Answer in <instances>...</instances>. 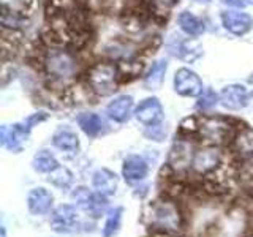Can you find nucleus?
Segmentation results:
<instances>
[{"label":"nucleus","mask_w":253,"mask_h":237,"mask_svg":"<svg viewBox=\"0 0 253 237\" xmlns=\"http://www.w3.org/2000/svg\"><path fill=\"white\" fill-rule=\"evenodd\" d=\"M42 67L44 75L51 81V85L65 89L67 85L76 81V75L79 70V63L76 55L63 49L62 46H52L46 49L42 57Z\"/></svg>","instance_id":"1"},{"label":"nucleus","mask_w":253,"mask_h":237,"mask_svg":"<svg viewBox=\"0 0 253 237\" xmlns=\"http://www.w3.org/2000/svg\"><path fill=\"white\" fill-rule=\"evenodd\" d=\"M149 225L155 231L166 234H179L184 231L185 220L179 205L172 199H158L149 205Z\"/></svg>","instance_id":"2"},{"label":"nucleus","mask_w":253,"mask_h":237,"mask_svg":"<svg viewBox=\"0 0 253 237\" xmlns=\"http://www.w3.org/2000/svg\"><path fill=\"white\" fill-rule=\"evenodd\" d=\"M239 126H234V123L226 117L221 116H212L204 117L200 122V131L198 138L201 142L209 146H223L229 144V141L234 136L236 130Z\"/></svg>","instance_id":"3"},{"label":"nucleus","mask_w":253,"mask_h":237,"mask_svg":"<svg viewBox=\"0 0 253 237\" xmlns=\"http://www.w3.org/2000/svg\"><path fill=\"white\" fill-rule=\"evenodd\" d=\"M121 79L119 67L114 62H97L87 70V85L97 95H109L117 89Z\"/></svg>","instance_id":"4"},{"label":"nucleus","mask_w":253,"mask_h":237,"mask_svg":"<svg viewBox=\"0 0 253 237\" xmlns=\"http://www.w3.org/2000/svg\"><path fill=\"white\" fill-rule=\"evenodd\" d=\"M221 164H223V152L220 147L204 144L203 147L195 149L190 172H193L198 177H208L218 171Z\"/></svg>","instance_id":"5"},{"label":"nucleus","mask_w":253,"mask_h":237,"mask_svg":"<svg viewBox=\"0 0 253 237\" xmlns=\"http://www.w3.org/2000/svg\"><path fill=\"white\" fill-rule=\"evenodd\" d=\"M71 201L75 205L92 218H100L108 212V198L97 192H92L87 187H78L71 192Z\"/></svg>","instance_id":"6"},{"label":"nucleus","mask_w":253,"mask_h":237,"mask_svg":"<svg viewBox=\"0 0 253 237\" xmlns=\"http://www.w3.org/2000/svg\"><path fill=\"white\" fill-rule=\"evenodd\" d=\"M237 163L253 164V130L249 126H239L228 144Z\"/></svg>","instance_id":"7"},{"label":"nucleus","mask_w":253,"mask_h":237,"mask_svg":"<svg viewBox=\"0 0 253 237\" xmlns=\"http://www.w3.org/2000/svg\"><path fill=\"white\" fill-rule=\"evenodd\" d=\"M51 228L55 233H73L81 226L76 205L62 204L51 213Z\"/></svg>","instance_id":"8"},{"label":"nucleus","mask_w":253,"mask_h":237,"mask_svg":"<svg viewBox=\"0 0 253 237\" xmlns=\"http://www.w3.org/2000/svg\"><path fill=\"white\" fill-rule=\"evenodd\" d=\"M174 89L182 97H200L204 92L201 79L188 68L177 70L176 76H174Z\"/></svg>","instance_id":"9"},{"label":"nucleus","mask_w":253,"mask_h":237,"mask_svg":"<svg viewBox=\"0 0 253 237\" xmlns=\"http://www.w3.org/2000/svg\"><path fill=\"white\" fill-rule=\"evenodd\" d=\"M134 117L144 126H152L163 120V108L157 98L142 100L138 108L134 109Z\"/></svg>","instance_id":"10"},{"label":"nucleus","mask_w":253,"mask_h":237,"mask_svg":"<svg viewBox=\"0 0 253 237\" xmlns=\"http://www.w3.org/2000/svg\"><path fill=\"white\" fill-rule=\"evenodd\" d=\"M149 174V163L139 155H128L122 166V176L126 184H141Z\"/></svg>","instance_id":"11"},{"label":"nucleus","mask_w":253,"mask_h":237,"mask_svg":"<svg viewBox=\"0 0 253 237\" xmlns=\"http://www.w3.org/2000/svg\"><path fill=\"white\" fill-rule=\"evenodd\" d=\"M29 130L24 126L22 123H16L11 126L3 125L0 128V141H2V146L11 152H19L22 149L24 142L29 138Z\"/></svg>","instance_id":"12"},{"label":"nucleus","mask_w":253,"mask_h":237,"mask_svg":"<svg viewBox=\"0 0 253 237\" xmlns=\"http://www.w3.org/2000/svg\"><path fill=\"white\" fill-rule=\"evenodd\" d=\"M54 196L46 188L38 187L30 190L27 196V209L32 215H47L52 210Z\"/></svg>","instance_id":"13"},{"label":"nucleus","mask_w":253,"mask_h":237,"mask_svg":"<svg viewBox=\"0 0 253 237\" xmlns=\"http://www.w3.org/2000/svg\"><path fill=\"white\" fill-rule=\"evenodd\" d=\"M220 105L226 109H231V111H237L244 106H247L249 105V93L245 90V87L239 85V84H233V85L225 87L220 93Z\"/></svg>","instance_id":"14"},{"label":"nucleus","mask_w":253,"mask_h":237,"mask_svg":"<svg viewBox=\"0 0 253 237\" xmlns=\"http://www.w3.org/2000/svg\"><path fill=\"white\" fill-rule=\"evenodd\" d=\"M78 125L89 138H98L109 131V123L98 114L84 113L78 116Z\"/></svg>","instance_id":"15"},{"label":"nucleus","mask_w":253,"mask_h":237,"mask_svg":"<svg viewBox=\"0 0 253 237\" xmlns=\"http://www.w3.org/2000/svg\"><path fill=\"white\" fill-rule=\"evenodd\" d=\"M106 114L111 120L117 123H125L130 120L133 114V98L130 95H121L114 98L106 108Z\"/></svg>","instance_id":"16"},{"label":"nucleus","mask_w":253,"mask_h":237,"mask_svg":"<svg viewBox=\"0 0 253 237\" xmlns=\"http://www.w3.org/2000/svg\"><path fill=\"white\" fill-rule=\"evenodd\" d=\"M223 27L234 35H245L253 26V19L250 14L244 11H226L221 14Z\"/></svg>","instance_id":"17"},{"label":"nucleus","mask_w":253,"mask_h":237,"mask_svg":"<svg viewBox=\"0 0 253 237\" xmlns=\"http://www.w3.org/2000/svg\"><path fill=\"white\" fill-rule=\"evenodd\" d=\"M92 185H93V190L97 193L109 198V196L116 195V192H117L119 177L113 171H109L106 168H101L92 176Z\"/></svg>","instance_id":"18"},{"label":"nucleus","mask_w":253,"mask_h":237,"mask_svg":"<svg viewBox=\"0 0 253 237\" xmlns=\"http://www.w3.org/2000/svg\"><path fill=\"white\" fill-rule=\"evenodd\" d=\"M171 52L176 55V57L185 60V62H192L198 59L203 54L201 46L196 41H190V40H180V37H174L171 40V43L168 44Z\"/></svg>","instance_id":"19"},{"label":"nucleus","mask_w":253,"mask_h":237,"mask_svg":"<svg viewBox=\"0 0 253 237\" xmlns=\"http://www.w3.org/2000/svg\"><path fill=\"white\" fill-rule=\"evenodd\" d=\"M52 144L59 150L65 154H75L79 149V138L73 130H70L68 126H60V128L54 133Z\"/></svg>","instance_id":"20"},{"label":"nucleus","mask_w":253,"mask_h":237,"mask_svg":"<svg viewBox=\"0 0 253 237\" xmlns=\"http://www.w3.org/2000/svg\"><path fill=\"white\" fill-rule=\"evenodd\" d=\"M177 24L182 29V32H185V34L190 37H200L204 34V30H206L204 22L190 11L180 13L179 18H177Z\"/></svg>","instance_id":"21"},{"label":"nucleus","mask_w":253,"mask_h":237,"mask_svg":"<svg viewBox=\"0 0 253 237\" xmlns=\"http://www.w3.org/2000/svg\"><path fill=\"white\" fill-rule=\"evenodd\" d=\"M122 218H124V207H114L106 212V221L103 225V237H114L122 226Z\"/></svg>","instance_id":"22"},{"label":"nucleus","mask_w":253,"mask_h":237,"mask_svg":"<svg viewBox=\"0 0 253 237\" xmlns=\"http://www.w3.org/2000/svg\"><path fill=\"white\" fill-rule=\"evenodd\" d=\"M59 166V161L55 160V157L49 152V150H40L35 154L34 160H32V168L37 172L42 174H49Z\"/></svg>","instance_id":"23"},{"label":"nucleus","mask_w":253,"mask_h":237,"mask_svg":"<svg viewBox=\"0 0 253 237\" xmlns=\"http://www.w3.org/2000/svg\"><path fill=\"white\" fill-rule=\"evenodd\" d=\"M166 70H168V62L166 60H158L154 63L152 68L149 70V73L144 78V85L149 90H155L162 85L165 75H166Z\"/></svg>","instance_id":"24"},{"label":"nucleus","mask_w":253,"mask_h":237,"mask_svg":"<svg viewBox=\"0 0 253 237\" xmlns=\"http://www.w3.org/2000/svg\"><path fill=\"white\" fill-rule=\"evenodd\" d=\"M73 180H75L73 172H71L68 168H65V166H60V164L52 172L47 174V182L52 184L54 187L62 188V190L70 188L73 185Z\"/></svg>","instance_id":"25"},{"label":"nucleus","mask_w":253,"mask_h":237,"mask_svg":"<svg viewBox=\"0 0 253 237\" xmlns=\"http://www.w3.org/2000/svg\"><path fill=\"white\" fill-rule=\"evenodd\" d=\"M144 3L149 8L150 14L166 16L171 8L177 3V0H144Z\"/></svg>","instance_id":"26"},{"label":"nucleus","mask_w":253,"mask_h":237,"mask_svg":"<svg viewBox=\"0 0 253 237\" xmlns=\"http://www.w3.org/2000/svg\"><path fill=\"white\" fill-rule=\"evenodd\" d=\"M141 70H142V63L134 60V59L121 62V65H119V73H121V78H126V79L136 78L141 73Z\"/></svg>","instance_id":"27"},{"label":"nucleus","mask_w":253,"mask_h":237,"mask_svg":"<svg viewBox=\"0 0 253 237\" xmlns=\"http://www.w3.org/2000/svg\"><path fill=\"white\" fill-rule=\"evenodd\" d=\"M218 101H220V97H218V95H217L215 92H212V90H206V92H203V93H201L200 100H198V103H196V108L204 113V111L212 109L213 106L217 105Z\"/></svg>","instance_id":"28"},{"label":"nucleus","mask_w":253,"mask_h":237,"mask_svg":"<svg viewBox=\"0 0 253 237\" xmlns=\"http://www.w3.org/2000/svg\"><path fill=\"white\" fill-rule=\"evenodd\" d=\"M144 134L149 139L162 142L166 138V128L162 123H157V125H152V126H147V130L144 131Z\"/></svg>","instance_id":"29"},{"label":"nucleus","mask_w":253,"mask_h":237,"mask_svg":"<svg viewBox=\"0 0 253 237\" xmlns=\"http://www.w3.org/2000/svg\"><path fill=\"white\" fill-rule=\"evenodd\" d=\"M47 118V114L46 113H37V114H32L30 117H27L26 120L22 122V125L26 126V128L30 131L34 126H37L38 123H42V122H44Z\"/></svg>","instance_id":"30"},{"label":"nucleus","mask_w":253,"mask_h":237,"mask_svg":"<svg viewBox=\"0 0 253 237\" xmlns=\"http://www.w3.org/2000/svg\"><path fill=\"white\" fill-rule=\"evenodd\" d=\"M220 2L233 8H244L245 5V0H220Z\"/></svg>","instance_id":"31"},{"label":"nucleus","mask_w":253,"mask_h":237,"mask_svg":"<svg viewBox=\"0 0 253 237\" xmlns=\"http://www.w3.org/2000/svg\"><path fill=\"white\" fill-rule=\"evenodd\" d=\"M196 3H204V5H209L211 3V0H195Z\"/></svg>","instance_id":"32"},{"label":"nucleus","mask_w":253,"mask_h":237,"mask_svg":"<svg viewBox=\"0 0 253 237\" xmlns=\"http://www.w3.org/2000/svg\"><path fill=\"white\" fill-rule=\"evenodd\" d=\"M245 3H250V5H253V0H245Z\"/></svg>","instance_id":"33"},{"label":"nucleus","mask_w":253,"mask_h":237,"mask_svg":"<svg viewBox=\"0 0 253 237\" xmlns=\"http://www.w3.org/2000/svg\"><path fill=\"white\" fill-rule=\"evenodd\" d=\"M2 237H5V228H2Z\"/></svg>","instance_id":"34"}]
</instances>
